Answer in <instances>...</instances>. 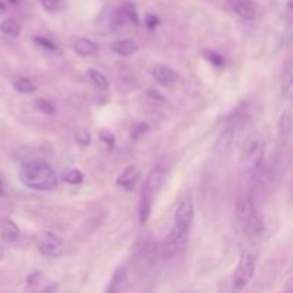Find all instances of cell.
I'll return each instance as SVG.
<instances>
[{"label": "cell", "instance_id": "1", "mask_svg": "<svg viewBox=\"0 0 293 293\" xmlns=\"http://www.w3.org/2000/svg\"><path fill=\"white\" fill-rule=\"evenodd\" d=\"M20 182L33 190H52L57 186V174L45 160L26 162L20 169Z\"/></svg>", "mask_w": 293, "mask_h": 293}, {"label": "cell", "instance_id": "2", "mask_svg": "<svg viewBox=\"0 0 293 293\" xmlns=\"http://www.w3.org/2000/svg\"><path fill=\"white\" fill-rule=\"evenodd\" d=\"M193 216H195L193 203L190 199H185L176 209L173 229L170 232V235L166 240V245H165V256H167V258L172 256L177 250V247L186 242L190 226L193 222Z\"/></svg>", "mask_w": 293, "mask_h": 293}, {"label": "cell", "instance_id": "3", "mask_svg": "<svg viewBox=\"0 0 293 293\" xmlns=\"http://www.w3.org/2000/svg\"><path fill=\"white\" fill-rule=\"evenodd\" d=\"M256 270V256L252 252H245L240 258L239 266L233 276V287L236 290H242L253 277Z\"/></svg>", "mask_w": 293, "mask_h": 293}, {"label": "cell", "instance_id": "4", "mask_svg": "<svg viewBox=\"0 0 293 293\" xmlns=\"http://www.w3.org/2000/svg\"><path fill=\"white\" fill-rule=\"evenodd\" d=\"M36 247L39 249V252L49 258H55L59 256L63 252V242L57 235L52 233V232H42L39 233L36 239Z\"/></svg>", "mask_w": 293, "mask_h": 293}, {"label": "cell", "instance_id": "5", "mask_svg": "<svg viewBox=\"0 0 293 293\" xmlns=\"http://www.w3.org/2000/svg\"><path fill=\"white\" fill-rule=\"evenodd\" d=\"M262 156H263V148L259 139H252L246 143L243 159H245L246 167L250 173H256L259 170L262 165Z\"/></svg>", "mask_w": 293, "mask_h": 293}, {"label": "cell", "instance_id": "6", "mask_svg": "<svg viewBox=\"0 0 293 293\" xmlns=\"http://www.w3.org/2000/svg\"><path fill=\"white\" fill-rule=\"evenodd\" d=\"M238 214L240 221L243 222L246 228L249 230L258 232L259 230V221H258V213L254 209L253 202L250 199H242L239 200L238 205Z\"/></svg>", "mask_w": 293, "mask_h": 293}, {"label": "cell", "instance_id": "7", "mask_svg": "<svg viewBox=\"0 0 293 293\" xmlns=\"http://www.w3.org/2000/svg\"><path fill=\"white\" fill-rule=\"evenodd\" d=\"M228 5L243 20H253L256 16V8L252 0H228Z\"/></svg>", "mask_w": 293, "mask_h": 293}, {"label": "cell", "instance_id": "8", "mask_svg": "<svg viewBox=\"0 0 293 293\" xmlns=\"http://www.w3.org/2000/svg\"><path fill=\"white\" fill-rule=\"evenodd\" d=\"M153 196H155V190L144 183L142 189V195H140V203H139V221H140V225H144V223L148 222V219L151 216Z\"/></svg>", "mask_w": 293, "mask_h": 293}, {"label": "cell", "instance_id": "9", "mask_svg": "<svg viewBox=\"0 0 293 293\" xmlns=\"http://www.w3.org/2000/svg\"><path fill=\"white\" fill-rule=\"evenodd\" d=\"M153 78H155V80H156L158 83L165 85V86H172V85H174V83L177 82V79H179L177 73H176L173 69L165 66V64H158V66L153 69Z\"/></svg>", "mask_w": 293, "mask_h": 293}, {"label": "cell", "instance_id": "10", "mask_svg": "<svg viewBox=\"0 0 293 293\" xmlns=\"http://www.w3.org/2000/svg\"><path fill=\"white\" fill-rule=\"evenodd\" d=\"M20 232L17 225L12 219H0V238L8 243H15L19 240Z\"/></svg>", "mask_w": 293, "mask_h": 293}, {"label": "cell", "instance_id": "11", "mask_svg": "<svg viewBox=\"0 0 293 293\" xmlns=\"http://www.w3.org/2000/svg\"><path fill=\"white\" fill-rule=\"evenodd\" d=\"M71 49L80 56H90L97 52V45L93 40L78 36L71 39Z\"/></svg>", "mask_w": 293, "mask_h": 293}, {"label": "cell", "instance_id": "12", "mask_svg": "<svg viewBox=\"0 0 293 293\" xmlns=\"http://www.w3.org/2000/svg\"><path fill=\"white\" fill-rule=\"evenodd\" d=\"M137 179H139V169L136 166H129L118 177V185L122 186L123 189L126 190H133L135 189L136 183H137Z\"/></svg>", "mask_w": 293, "mask_h": 293}, {"label": "cell", "instance_id": "13", "mask_svg": "<svg viewBox=\"0 0 293 293\" xmlns=\"http://www.w3.org/2000/svg\"><path fill=\"white\" fill-rule=\"evenodd\" d=\"M112 49H113V52H116V53L120 56H132L135 55L139 48H137L135 40L122 39L115 42V43L112 45Z\"/></svg>", "mask_w": 293, "mask_h": 293}, {"label": "cell", "instance_id": "14", "mask_svg": "<svg viewBox=\"0 0 293 293\" xmlns=\"http://www.w3.org/2000/svg\"><path fill=\"white\" fill-rule=\"evenodd\" d=\"M279 129H280V137H282L283 143L289 144L290 139H292V119H290V115L287 112L280 116Z\"/></svg>", "mask_w": 293, "mask_h": 293}, {"label": "cell", "instance_id": "15", "mask_svg": "<svg viewBox=\"0 0 293 293\" xmlns=\"http://www.w3.org/2000/svg\"><path fill=\"white\" fill-rule=\"evenodd\" d=\"M163 179H165L163 169H155V170L149 174V177L146 179L144 183H146L148 186H151L155 192H158V190L160 189V186H162V183H163Z\"/></svg>", "mask_w": 293, "mask_h": 293}, {"label": "cell", "instance_id": "16", "mask_svg": "<svg viewBox=\"0 0 293 293\" xmlns=\"http://www.w3.org/2000/svg\"><path fill=\"white\" fill-rule=\"evenodd\" d=\"M120 13H122V16L126 17L127 20H130L132 23L139 24V15H137L135 5L132 2H125L120 8Z\"/></svg>", "mask_w": 293, "mask_h": 293}, {"label": "cell", "instance_id": "17", "mask_svg": "<svg viewBox=\"0 0 293 293\" xmlns=\"http://www.w3.org/2000/svg\"><path fill=\"white\" fill-rule=\"evenodd\" d=\"M0 30L5 33V34L10 36V38H17V36L20 34V26H19L15 20L6 19V20H3V22L0 23Z\"/></svg>", "mask_w": 293, "mask_h": 293}, {"label": "cell", "instance_id": "18", "mask_svg": "<svg viewBox=\"0 0 293 293\" xmlns=\"http://www.w3.org/2000/svg\"><path fill=\"white\" fill-rule=\"evenodd\" d=\"M13 87L16 89L17 92L24 93V95L33 93V92L36 90L34 83H33L30 79H27V78H19V79L15 80V82H13Z\"/></svg>", "mask_w": 293, "mask_h": 293}, {"label": "cell", "instance_id": "19", "mask_svg": "<svg viewBox=\"0 0 293 293\" xmlns=\"http://www.w3.org/2000/svg\"><path fill=\"white\" fill-rule=\"evenodd\" d=\"M87 75H89L90 80L95 83V86H97L99 89H107L109 82H107L106 76H104L102 71L96 70V69H89V70H87Z\"/></svg>", "mask_w": 293, "mask_h": 293}, {"label": "cell", "instance_id": "20", "mask_svg": "<svg viewBox=\"0 0 293 293\" xmlns=\"http://www.w3.org/2000/svg\"><path fill=\"white\" fill-rule=\"evenodd\" d=\"M232 139H233V127H229V129H226L223 132L221 139L217 140V151L221 153L228 152V149L230 148V143H232Z\"/></svg>", "mask_w": 293, "mask_h": 293}, {"label": "cell", "instance_id": "21", "mask_svg": "<svg viewBox=\"0 0 293 293\" xmlns=\"http://www.w3.org/2000/svg\"><path fill=\"white\" fill-rule=\"evenodd\" d=\"M34 107L36 111L42 112L45 115H53L55 113V106L48 99H36L34 100Z\"/></svg>", "mask_w": 293, "mask_h": 293}, {"label": "cell", "instance_id": "22", "mask_svg": "<svg viewBox=\"0 0 293 293\" xmlns=\"http://www.w3.org/2000/svg\"><path fill=\"white\" fill-rule=\"evenodd\" d=\"M38 2L48 12H59L64 6V0H38Z\"/></svg>", "mask_w": 293, "mask_h": 293}, {"label": "cell", "instance_id": "23", "mask_svg": "<svg viewBox=\"0 0 293 293\" xmlns=\"http://www.w3.org/2000/svg\"><path fill=\"white\" fill-rule=\"evenodd\" d=\"M64 182L69 183V185H80V183L83 182V173L80 172V170H76V169H73L70 172H67V173L63 176Z\"/></svg>", "mask_w": 293, "mask_h": 293}, {"label": "cell", "instance_id": "24", "mask_svg": "<svg viewBox=\"0 0 293 293\" xmlns=\"http://www.w3.org/2000/svg\"><path fill=\"white\" fill-rule=\"evenodd\" d=\"M33 40L36 42V45H39L40 48L46 49V50H50V52H55V50H57V46H56L55 42L46 39V38H43V36H34V39Z\"/></svg>", "mask_w": 293, "mask_h": 293}, {"label": "cell", "instance_id": "25", "mask_svg": "<svg viewBox=\"0 0 293 293\" xmlns=\"http://www.w3.org/2000/svg\"><path fill=\"white\" fill-rule=\"evenodd\" d=\"M205 57H206L207 60L213 64V66H216V67H223V66H225V60H223V57L219 55V53H216V52H210V50H207V52H205Z\"/></svg>", "mask_w": 293, "mask_h": 293}, {"label": "cell", "instance_id": "26", "mask_svg": "<svg viewBox=\"0 0 293 293\" xmlns=\"http://www.w3.org/2000/svg\"><path fill=\"white\" fill-rule=\"evenodd\" d=\"M123 277H125V269L122 268V269L116 270V273H115V276H113V280H112L111 286H109L106 290H111V292L118 290V289H116V285H119L120 282L123 280Z\"/></svg>", "mask_w": 293, "mask_h": 293}, {"label": "cell", "instance_id": "27", "mask_svg": "<svg viewBox=\"0 0 293 293\" xmlns=\"http://www.w3.org/2000/svg\"><path fill=\"white\" fill-rule=\"evenodd\" d=\"M75 139L82 146H87L90 143V133L87 130H78L76 135H75Z\"/></svg>", "mask_w": 293, "mask_h": 293}, {"label": "cell", "instance_id": "28", "mask_svg": "<svg viewBox=\"0 0 293 293\" xmlns=\"http://www.w3.org/2000/svg\"><path fill=\"white\" fill-rule=\"evenodd\" d=\"M149 129V126L146 125V123H143V122H140V123H137V125H135L133 126V129H132V137L133 139H137L139 136H142L146 130Z\"/></svg>", "mask_w": 293, "mask_h": 293}, {"label": "cell", "instance_id": "29", "mask_svg": "<svg viewBox=\"0 0 293 293\" xmlns=\"http://www.w3.org/2000/svg\"><path fill=\"white\" fill-rule=\"evenodd\" d=\"M144 24L148 26V29L153 30L159 24V17L156 16V15H153V13H149V15L146 16V19H144Z\"/></svg>", "mask_w": 293, "mask_h": 293}, {"label": "cell", "instance_id": "30", "mask_svg": "<svg viewBox=\"0 0 293 293\" xmlns=\"http://www.w3.org/2000/svg\"><path fill=\"white\" fill-rule=\"evenodd\" d=\"M100 139H102L107 146H113V144H115V136L112 135L111 132H107V130H103V132L100 133Z\"/></svg>", "mask_w": 293, "mask_h": 293}, {"label": "cell", "instance_id": "31", "mask_svg": "<svg viewBox=\"0 0 293 293\" xmlns=\"http://www.w3.org/2000/svg\"><path fill=\"white\" fill-rule=\"evenodd\" d=\"M5 195V186H3V182H2V177H0V196Z\"/></svg>", "mask_w": 293, "mask_h": 293}, {"label": "cell", "instance_id": "32", "mask_svg": "<svg viewBox=\"0 0 293 293\" xmlns=\"http://www.w3.org/2000/svg\"><path fill=\"white\" fill-rule=\"evenodd\" d=\"M5 9H6V5H5V3H3V2H2V0H0V10H2V12H3V10H5Z\"/></svg>", "mask_w": 293, "mask_h": 293}, {"label": "cell", "instance_id": "33", "mask_svg": "<svg viewBox=\"0 0 293 293\" xmlns=\"http://www.w3.org/2000/svg\"><path fill=\"white\" fill-rule=\"evenodd\" d=\"M9 2H10L12 5H17V3H19V0H9Z\"/></svg>", "mask_w": 293, "mask_h": 293}]
</instances>
